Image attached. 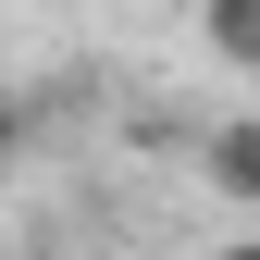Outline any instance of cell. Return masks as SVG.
<instances>
[{
    "mask_svg": "<svg viewBox=\"0 0 260 260\" xmlns=\"http://www.w3.org/2000/svg\"><path fill=\"white\" fill-rule=\"evenodd\" d=\"M199 38H211V62L260 75V0H199Z\"/></svg>",
    "mask_w": 260,
    "mask_h": 260,
    "instance_id": "1",
    "label": "cell"
},
{
    "mask_svg": "<svg viewBox=\"0 0 260 260\" xmlns=\"http://www.w3.org/2000/svg\"><path fill=\"white\" fill-rule=\"evenodd\" d=\"M211 186H223L236 211H260V112H248V124H223V137H211Z\"/></svg>",
    "mask_w": 260,
    "mask_h": 260,
    "instance_id": "2",
    "label": "cell"
},
{
    "mask_svg": "<svg viewBox=\"0 0 260 260\" xmlns=\"http://www.w3.org/2000/svg\"><path fill=\"white\" fill-rule=\"evenodd\" d=\"M199 260H260V236H223V248H199Z\"/></svg>",
    "mask_w": 260,
    "mask_h": 260,
    "instance_id": "3",
    "label": "cell"
},
{
    "mask_svg": "<svg viewBox=\"0 0 260 260\" xmlns=\"http://www.w3.org/2000/svg\"><path fill=\"white\" fill-rule=\"evenodd\" d=\"M0 174H13V100H0Z\"/></svg>",
    "mask_w": 260,
    "mask_h": 260,
    "instance_id": "4",
    "label": "cell"
}]
</instances>
